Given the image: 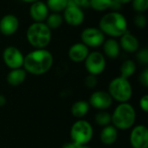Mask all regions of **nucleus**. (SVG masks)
<instances>
[{
  "label": "nucleus",
  "mask_w": 148,
  "mask_h": 148,
  "mask_svg": "<svg viewBox=\"0 0 148 148\" xmlns=\"http://www.w3.org/2000/svg\"><path fill=\"white\" fill-rule=\"evenodd\" d=\"M69 3V0H47V6L52 12L59 13L65 10Z\"/></svg>",
  "instance_id": "nucleus-23"
},
{
  "label": "nucleus",
  "mask_w": 148,
  "mask_h": 148,
  "mask_svg": "<svg viewBox=\"0 0 148 148\" xmlns=\"http://www.w3.org/2000/svg\"><path fill=\"white\" fill-rule=\"evenodd\" d=\"M63 20L71 26H79L81 25L85 18V15L82 8L75 5L72 0H69V3L65 10H63Z\"/></svg>",
  "instance_id": "nucleus-10"
},
{
  "label": "nucleus",
  "mask_w": 148,
  "mask_h": 148,
  "mask_svg": "<svg viewBox=\"0 0 148 148\" xmlns=\"http://www.w3.org/2000/svg\"><path fill=\"white\" fill-rule=\"evenodd\" d=\"M27 76V72L22 69H11L6 77V81L8 82V84H10L12 87H16L21 85L26 79Z\"/></svg>",
  "instance_id": "nucleus-18"
},
{
  "label": "nucleus",
  "mask_w": 148,
  "mask_h": 148,
  "mask_svg": "<svg viewBox=\"0 0 148 148\" xmlns=\"http://www.w3.org/2000/svg\"><path fill=\"white\" fill-rule=\"evenodd\" d=\"M90 108V105L86 101H78L75 102L71 107V114L75 118H82L88 114Z\"/></svg>",
  "instance_id": "nucleus-20"
},
{
  "label": "nucleus",
  "mask_w": 148,
  "mask_h": 148,
  "mask_svg": "<svg viewBox=\"0 0 148 148\" xmlns=\"http://www.w3.org/2000/svg\"><path fill=\"white\" fill-rule=\"evenodd\" d=\"M79 145L75 143V142H69V143H66L62 146V148H78Z\"/></svg>",
  "instance_id": "nucleus-33"
},
{
  "label": "nucleus",
  "mask_w": 148,
  "mask_h": 148,
  "mask_svg": "<svg viewBox=\"0 0 148 148\" xmlns=\"http://www.w3.org/2000/svg\"><path fill=\"white\" fill-rule=\"evenodd\" d=\"M78 148H91L90 147H88V145H79Z\"/></svg>",
  "instance_id": "nucleus-37"
},
{
  "label": "nucleus",
  "mask_w": 148,
  "mask_h": 148,
  "mask_svg": "<svg viewBox=\"0 0 148 148\" xmlns=\"http://www.w3.org/2000/svg\"><path fill=\"white\" fill-rule=\"evenodd\" d=\"M134 24L136 25L137 28L144 29L147 26V17L143 13H138L134 18Z\"/></svg>",
  "instance_id": "nucleus-27"
},
{
  "label": "nucleus",
  "mask_w": 148,
  "mask_h": 148,
  "mask_svg": "<svg viewBox=\"0 0 148 148\" xmlns=\"http://www.w3.org/2000/svg\"><path fill=\"white\" fill-rule=\"evenodd\" d=\"M136 70V64L133 60H126L122 62L120 71L121 77H124L126 79H128L130 76H132Z\"/></svg>",
  "instance_id": "nucleus-21"
},
{
  "label": "nucleus",
  "mask_w": 148,
  "mask_h": 148,
  "mask_svg": "<svg viewBox=\"0 0 148 148\" xmlns=\"http://www.w3.org/2000/svg\"><path fill=\"white\" fill-rule=\"evenodd\" d=\"M53 62V56L49 50L36 49L24 56L23 67L27 73L34 75H41L51 69Z\"/></svg>",
  "instance_id": "nucleus-1"
},
{
  "label": "nucleus",
  "mask_w": 148,
  "mask_h": 148,
  "mask_svg": "<svg viewBox=\"0 0 148 148\" xmlns=\"http://www.w3.org/2000/svg\"><path fill=\"white\" fill-rule=\"evenodd\" d=\"M108 92L113 100L123 103L128 102V101L131 99L133 95V88L127 79L118 76L110 82Z\"/></svg>",
  "instance_id": "nucleus-5"
},
{
  "label": "nucleus",
  "mask_w": 148,
  "mask_h": 148,
  "mask_svg": "<svg viewBox=\"0 0 148 148\" xmlns=\"http://www.w3.org/2000/svg\"><path fill=\"white\" fill-rule=\"evenodd\" d=\"M49 10L46 3L41 0L32 3L29 7V16L36 23H43L49 14Z\"/></svg>",
  "instance_id": "nucleus-14"
},
{
  "label": "nucleus",
  "mask_w": 148,
  "mask_h": 148,
  "mask_svg": "<svg viewBox=\"0 0 148 148\" xmlns=\"http://www.w3.org/2000/svg\"><path fill=\"white\" fill-rule=\"evenodd\" d=\"M6 104V98L4 95H0V108L3 107Z\"/></svg>",
  "instance_id": "nucleus-34"
},
{
  "label": "nucleus",
  "mask_w": 148,
  "mask_h": 148,
  "mask_svg": "<svg viewBox=\"0 0 148 148\" xmlns=\"http://www.w3.org/2000/svg\"><path fill=\"white\" fill-rule=\"evenodd\" d=\"M136 58L138 60V62L140 63L145 64L147 65L148 63V49L147 48H144L142 49H140L137 55H136Z\"/></svg>",
  "instance_id": "nucleus-28"
},
{
  "label": "nucleus",
  "mask_w": 148,
  "mask_h": 148,
  "mask_svg": "<svg viewBox=\"0 0 148 148\" xmlns=\"http://www.w3.org/2000/svg\"><path fill=\"white\" fill-rule=\"evenodd\" d=\"M89 54L88 48L82 42H76L73 44L69 49V57L74 62H84Z\"/></svg>",
  "instance_id": "nucleus-15"
},
{
  "label": "nucleus",
  "mask_w": 148,
  "mask_h": 148,
  "mask_svg": "<svg viewBox=\"0 0 148 148\" xmlns=\"http://www.w3.org/2000/svg\"><path fill=\"white\" fill-rule=\"evenodd\" d=\"M140 82L145 88L148 87V69H145L140 75Z\"/></svg>",
  "instance_id": "nucleus-30"
},
{
  "label": "nucleus",
  "mask_w": 148,
  "mask_h": 148,
  "mask_svg": "<svg viewBox=\"0 0 148 148\" xmlns=\"http://www.w3.org/2000/svg\"><path fill=\"white\" fill-rule=\"evenodd\" d=\"M103 52L106 56L111 59H115L119 56L121 51V46L117 40L114 38H109L105 40L103 44Z\"/></svg>",
  "instance_id": "nucleus-17"
},
{
  "label": "nucleus",
  "mask_w": 148,
  "mask_h": 148,
  "mask_svg": "<svg viewBox=\"0 0 148 148\" xmlns=\"http://www.w3.org/2000/svg\"><path fill=\"white\" fill-rule=\"evenodd\" d=\"M95 121L97 125L101 126V127H106L108 126L111 123V114L105 110L100 111L99 113L96 114L95 117Z\"/></svg>",
  "instance_id": "nucleus-25"
},
{
  "label": "nucleus",
  "mask_w": 148,
  "mask_h": 148,
  "mask_svg": "<svg viewBox=\"0 0 148 148\" xmlns=\"http://www.w3.org/2000/svg\"><path fill=\"white\" fill-rule=\"evenodd\" d=\"M135 121V109L128 102H123L119 104L115 108L113 114L111 115V122L116 129H129L134 125Z\"/></svg>",
  "instance_id": "nucleus-4"
},
{
  "label": "nucleus",
  "mask_w": 148,
  "mask_h": 148,
  "mask_svg": "<svg viewBox=\"0 0 148 148\" xmlns=\"http://www.w3.org/2000/svg\"><path fill=\"white\" fill-rule=\"evenodd\" d=\"M85 68L88 74L98 75L106 69V59L102 53L99 51L89 52L85 59Z\"/></svg>",
  "instance_id": "nucleus-7"
},
{
  "label": "nucleus",
  "mask_w": 148,
  "mask_h": 148,
  "mask_svg": "<svg viewBox=\"0 0 148 148\" xmlns=\"http://www.w3.org/2000/svg\"><path fill=\"white\" fill-rule=\"evenodd\" d=\"M99 29L112 38L121 37L127 30V21L126 17L118 11L105 14L99 22Z\"/></svg>",
  "instance_id": "nucleus-2"
},
{
  "label": "nucleus",
  "mask_w": 148,
  "mask_h": 148,
  "mask_svg": "<svg viewBox=\"0 0 148 148\" xmlns=\"http://www.w3.org/2000/svg\"><path fill=\"white\" fill-rule=\"evenodd\" d=\"M63 22V17L60 13L53 12L51 14H49L46 18V25L52 30L58 29Z\"/></svg>",
  "instance_id": "nucleus-22"
},
{
  "label": "nucleus",
  "mask_w": 148,
  "mask_h": 148,
  "mask_svg": "<svg viewBox=\"0 0 148 148\" xmlns=\"http://www.w3.org/2000/svg\"><path fill=\"white\" fill-rule=\"evenodd\" d=\"M22 1H23L25 3H35V2L39 1V0H22Z\"/></svg>",
  "instance_id": "nucleus-36"
},
{
  "label": "nucleus",
  "mask_w": 148,
  "mask_h": 148,
  "mask_svg": "<svg viewBox=\"0 0 148 148\" xmlns=\"http://www.w3.org/2000/svg\"><path fill=\"white\" fill-rule=\"evenodd\" d=\"M19 28V20L13 14H6L0 19V32L2 35L10 36L14 35Z\"/></svg>",
  "instance_id": "nucleus-13"
},
{
  "label": "nucleus",
  "mask_w": 148,
  "mask_h": 148,
  "mask_svg": "<svg viewBox=\"0 0 148 148\" xmlns=\"http://www.w3.org/2000/svg\"><path fill=\"white\" fill-rule=\"evenodd\" d=\"M72 2L78 7H87L89 5V0H72Z\"/></svg>",
  "instance_id": "nucleus-32"
},
{
  "label": "nucleus",
  "mask_w": 148,
  "mask_h": 148,
  "mask_svg": "<svg viewBox=\"0 0 148 148\" xmlns=\"http://www.w3.org/2000/svg\"><path fill=\"white\" fill-rule=\"evenodd\" d=\"M114 1H115L116 3H130L132 0H114Z\"/></svg>",
  "instance_id": "nucleus-35"
},
{
  "label": "nucleus",
  "mask_w": 148,
  "mask_h": 148,
  "mask_svg": "<svg viewBox=\"0 0 148 148\" xmlns=\"http://www.w3.org/2000/svg\"><path fill=\"white\" fill-rule=\"evenodd\" d=\"M130 143L133 148H148V129L144 125L134 127L130 134Z\"/></svg>",
  "instance_id": "nucleus-11"
},
{
  "label": "nucleus",
  "mask_w": 148,
  "mask_h": 148,
  "mask_svg": "<svg viewBox=\"0 0 148 148\" xmlns=\"http://www.w3.org/2000/svg\"><path fill=\"white\" fill-rule=\"evenodd\" d=\"M140 108L145 112L147 113L148 112V95H143L140 100Z\"/></svg>",
  "instance_id": "nucleus-31"
},
{
  "label": "nucleus",
  "mask_w": 148,
  "mask_h": 148,
  "mask_svg": "<svg viewBox=\"0 0 148 148\" xmlns=\"http://www.w3.org/2000/svg\"><path fill=\"white\" fill-rule=\"evenodd\" d=\"M52 37L51 29L43 23H31L26 31L28 42L36 49H45L50 42Z\"/></svg>",
  "instance_id": "nucleus-3"
},
{
  "label": "nucleus",
  "mask_w": 148,
  "mask_h": 148,
  "mask_svg": "<svg viewBox=\"0 0 148 148\" xmlns=\"http://www.w3.org/2000/svg\"><path fill=\"white\" fill-rule=\"evenodd\" d=\"M120 46L122 49L128 53L136 52L139 49L140 43L136 36L131 34L128 30H127L121 36L120 41Z\"/></svg>",
  "instance_id": "nucleus-16"
},
{
  "label": "nucleus",
  "mask_w": 148,
  "mask_h": 148,
  "mask_svg": "<svg viewBox=\"0 0 148 148\" xmlns=\"http://www.w3.org/2000/svg\"><path fill=\"white\" fill-rule=\"evenodd\" d=\"M94 130L91 124L84 120L75 121L70 129V137L73 142L78 145H87L93 138Z\"/></svg>",
  "instance_id": "nucleus-6"
},
{
  "label": "nucleus",
  "mask_w": 148,
  "mask_h": 148,
  "mask_svg": "<svg viewBox=\"0 0 148 148\" xmlns=\"http://www.w3.org/2000/svg\"><path fill=\"white\" fill-rule=\"evenodd\" d=\"M82 42L88 48H98L105 41V35L99 28L88 27L82 30L81 34Z\"/></svg>",
  "instance_id": "nucleus-8"
},
{
  "label": "nucleus",
  "mask_w": 148,
  "mask_h": 148,
  "mask_svg": "<svg viewBox=\"0 0 148 148\" xmlns=\"http://www.w3.org/2000/svg\"><path fill=\"white\" fill-rule=\"evenodd\" d=\"M117 138H118V131L113 125H108L104 127L100 134L101 141L107 146H110L115 143Z\"/></svg>",
  "instance_id": "nucleus-19"
},
{
  "label": "nucleus",
  "mask_w": 148,
  "mask_h": 148,
  "mask_svg": "<svg viewBox=\"0 0 148 148\" xmlns=\"http://www.w3.org/2000/svg\"><path fill=\"white\" fill-rule=\"evenodd\" d=\"M97 83H98V80H97L96 75H90L89 74L85 78V85L88 88H93L96 87Z\"/></svg>",
  "instance_id": "nucleus-29"
},
{
  "label": "nucleus",
  "mask_w": 148,
  "mask_h": 148,
  "mask_svg": "<svg viewBox=\"0 0 148 148\" xmlns=\"http://www.w3.org/2000/svg\"><path fill=\"white\" fill-rule=\"evenodd\" d=\"M24 56L15 46H8L3 52V60L5 65L10 69L23 67Z\"/></svg>",
  "instance_id": "nucleus-9"
},
{
  "label": "nucleus",
  "mask_w": 148,
  "mask_h": 148,
  "mask_svg": "<svg viewBox=\"0 0 148 148\" xmlns=\"http://www.w3.org/2000/svg\"><path fill=\"white\" fill-rule=\"evenodd\" d=\"M133 9L138 13H143L148 9V0H132Z\"/></svg>",
  "instance_id": "nucleus-26"
},
{
  "label": "nucleus",
  "mask_w": 148,
  "mask_h": 148,
  "mask_svg": "<svg viewBox=\"0 0 148 148\" xmlns=\"http://www.w3.org/2000/svg\"><path fill=\"white\" fill-rule=\"evenodd\" d=\"M89 105L98 110H106L113 104V99L107 91L100 90L94 92L89 97Z\"/></svg>",
  "instance_id": "nucleus-12"
},
{
  "label": "nucleus",
  "mask_w": 148,
  "mask_h": 148,
  "mask_svg": "<svg viewBox=\"0 0 148 148\" xmlns=\"http://www.w3.org/2000/svg\"><path fill=\"white\" fill-rule=\"evenodd\" d=\"M113 0H89V6L97 11H103L112 7Z\"/></svg>",
  "instance_id": "nucleus-24"
}]
</instances>
